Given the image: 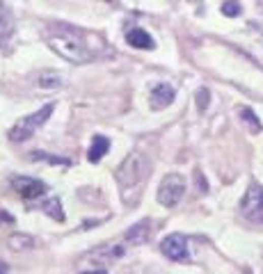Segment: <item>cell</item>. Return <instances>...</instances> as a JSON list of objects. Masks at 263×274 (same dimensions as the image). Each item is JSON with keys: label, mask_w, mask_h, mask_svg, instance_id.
<instances>
[{"label": "cell", "mask_w": 263, "mask_h": 274, "mask_svg": "<svg viewBox=\"0 0 263 274\" xmlns=\"http://www.w3.org/2000/svg\"><path fill=\"white\" fill-rule=\"evenodd\" d=\"M194 185L199 187V192H202V194H204V192H208V183H206V176H204V174L199 172V169H197V172H194Z\"/></svg>", "instance_id": "obj_21"}, {"label": "cell", "mask_w": 263, "mask_h": 274, "mask_svg": "<svg viewBox=\"0 0 263 274\" xmlns=\"http://www.w3.org/2000/svg\"><path fill=\"white\" fill-rule=\"evenodd\" d=\"M0 222H10V224H14V217H12V215H7L5 210H0Z\"/></svg>", "instance_id": "obj_22"}, {"label": "cell", "mask_w": 263, "mask_h": 274, "mask_svg": "<svg viewBox=\"0 0 263 274\" xmlns=\"http://www.w3.org/2000/svg\"><path fill=\"white\" fill-rule=\"evenodd\" d=\"M83 274H108L106 269H96V272H83Z\"/></svg>", "instance_id": "obj_24"}, {"label": "cell", "mask_w": 263, "mask_h": 274, "mask_svg": "<svg viewBox=\"0 0 263 274\" xmlns=\"http://www.w3.org/2000/svg\"><path fill=\"white\" fill-rule=\"evenodd\" d=\"M108 151H110V140H108L106 135H94L92 146H89V151H87V160L89 162H98Z\"/></svg>", "instance_id": "obj_12"}, {"label": "cell", "mask_w": 263, "mask_h": 274, "mask_svg": "<svg viewBox=\"0 0 263 274\" xmlns=\"http://www.w3.org/2000/svg\"><path fill=\"white\" fill-rule=\"evenodd\" d=\"M160 251L167 256L170 260H179V263H183V260H188V240H185V235H181V233H172V235H167L165 240L160 242Z\"/></svg>", "instance_id": "obj_6"}, {"label": "cell", "mask_w": 263, "mask_h": 274, "mask_svg": "<svg viewBox=\"0 0 263 274\" xmlns=\"http://www.w3.org/2000/svg\"><path fill=\"white\" fill-rule=\"evenodd\" d=\"M44 213H46L48 217H53L55 222H64V213H62L60 196H53L51 201H46V203H44Z\"/></svg>", "instance_id": "obj_16"}, {"label": "cell", "mask_w": 263, "mask_h": 274, "mask_svg": "<svg viewBox=\"0 0 263 274\" xmlns=\"http://www.w3.org/2000/svg\"><path fill=\"white\" fill-rule=\"evenodd\" d=\"M126 254V247L124 245H108V247H101L96 249L94 254H89V258H98V265H106L110 260H117Z\"/></svg>", "instance_id": "obj_11"}, {"label": "cell", "mask_w": 263, "mask_h": 274, "mask_svg": "<svg viewBox=\"0 0 263 274\" xmlns=\"http://www.w3.org/2000/svg\"><path fill=\"white\" fill-rule=\"evenodd\" d=\"M7 245L14 251H25V249H30V247H35V237L25 235V233H12V235L7 237Z\"/></svg>", "instance_id": "obj_14"}, {"label": "cell", "mask_w": 263, "mask_h": 274, "mask_svg": "<svg viewBox=\"0 0 263 274\" xmlns=\"http://www.w3.org/2000/svg\"><path fill=\"white\" fill-rule=\"evenodd\" d=\"M194 100H197V110H199V112H206L208 103H211V91H208L206 87H199L197 94H194Z\"/></svg>", "instance_id": "obj_19"}, {"label": "cell", "mask_w": 263, "mask_h": 274, "mask_svg": "<svg viewBox=\"0 0 263 274\" xmlns=\"http://www.w3.org/2000/svg\"><path fill=\"white\" fill-rule=\"evenodd\" d=\"M149 172H151V162H149V158L144 153H130L119 164V169H117V185L121 190L124 203H130V192L138 199V192L135 190L144 187V183L149 178Z\"/></svg>", "instance_id": "obj_1"}, {"label": "cell", "mask_w": 263, "mask_h": 274, "mask_svg": "<svg viewBox=\"0 0 263 274\" xmlns=\"http://www.w3.org/2000/svg\"><path fill=\"white\" fill-rule=\"evenodd\" d=\"M126 41H128V46H133V48H144V50H153V48H156L153 37L149 35L147 30H142V27H133V30H128Z\"/></svg>", "instance_id": "obj_10"}, {"label": "cell", "mask_w": 263, "mask_h": 274, "mask_svg": "<svg viewBox=\"0 0 263 274\" xmlns=\"http://www.w3.org/2000/svg\"><path fill=\"white\" fill-rule=\"evenodd\" d=\"M37 85L42 87V89H60V87L64 85V78L55 71H44L37 76Z\"/></svg>", "instance_id": "obj_13"}, {"label": "cell", "mask_w": 263, "mask_h": 274, "mask_svg": "<svg viewBox=\"0 0 263 274\" xmlns=\"http://www.w3.org/2000/svg\"><path fill=\"white\" fill-rule=\"evenodd\" d=\"M240 213L249 222H256V224L263 222V185L252 183L247 187L243 201H240Z\"/></svg>", "instance_id": "obj_5"}, {"label": "cell", "mask_w": 263, "mask_h": 274, "mask_svg": "<svg viewBox=\"0 0 263 274\" xmlns=\"http://www.w3.org/2000/svg\"><path fill=\"white\" fill-rule=\"evenodd\" d=\"M220 12L224 14V16H240L243 7H240V3H222L220 5Z\"/></svg>", "instance_id": "obj_20"}, {"label": "cell", "mask_w": 263, "mask_h": 274, "mask_svg": "<svg viewBox=\"0 0 263 274\" xmlns=\"http://www.w3.org/2000/svg\"><path fill=\"white\" fill-rule=\"evenodd\" d=\"M7 269H10V265L5 260H0V274H7Z\"/></svg>", "instance_id": "obj_23"}, {"label": "cell", "mask_w": 263, "mask_h": 274, "mask_svg": "<svg viewBox=\"0 0 263 274\" xmlns=\"http://www.w3.org/2000/svg\"><path fill=\"white\" fill-rule=\"evenodd\" d=\"M12 35H14V21H12L10 12H3L0 14V48L10 41Z\"/></svg>", "instance_id": "obj_15"}, {"label": "cell", "mask_w": 263, "mask_h": 274, "mask_svg": "<svg viewBox=\"0 0 263 274\" xmlns=\"http://www.w3.org/2000/svg\"><path fill=\"white\" fill-rule=\"evenodd\" d=\"M174 87L167 85V82H160V85H156L151 89V94H149V103H151V110H165L167 105H172V100H174Z\"/></svg>", "instance_id": "obj_9"}, {"label": "cell", "mask_w": 263, "mask_h": 274, "mask_svg": "<svg viewBox=\"0 0 263 274\" xmlns=\"http://www.w3.org/2000/svg\"><path fill=\"white\" fill-rule=\"evenodd\" d=\"M30 160H44V162H48V164H71L69 158L51 155V153H44V151H32V153H30Z\"/></svg>", "instance_id": "obj_17"}, {"label": "cell", "mask_w": 263, "mask_h": 274, "mask_svg": "<svg viewBox=\"0 0 263 274\" xmlns=\"http://www.w3.org/2000/svg\"><path fill=\"white\" fill-rule=\"evenodd\" d=\"M183 194H185V178L181 176V174L172 172L160 181L156 199H158V203L165 206V208H174V206L183 199Z\"/></svg>", "instance_id": "obj_4"}, {"label": "cell", "mask_w": 263, "mask_h": 274, "mask_svg": "<svg viewBox=\"0 0 263 274\" xmlns=\"http://www.w3.org/2000/svg\"><path fill=\"white\" fill-rule=\"evenodd\" d=\"M240 117H243V121L247 123L249 128H252V132H261V130H263V126H261V121H258V117L254 114V110L240 108Z\"/></svg>", "instance_id": "obj_18"}, {"label": "cell", "mask_w": 263, "mask_h": 274, "mask_svg": "<svg viewBox=\"0 0 263 274\" xmlns=\"http://www.w3.org/2000/svg\"><path fill=\"white\" fill-rule=\"evenodd\" d=\"M149 237H151V219L135 222L133 226H130L128 231L124 233V242H126V245H133V247L149 242Z\"/></svg>", "instance_id": "obj_8"}, {"label": "cell", "mask_w": 263, "mask_h": 274, "mask_svg": "<svg viewBox=\"0 0 263 274\" xmlns=\"http://www.w3.org/2000/svg\"><path fill=\"white\" fill-rule=\"evenodd\" d=\"M12 187L19 196L23 199H39V196L46 192V185H44L39 178H28V176H12Z\"/></svg>", "instance_id": "obj_7"}, {"label": "cell", "mask_w": 263, "mask_h": 274, "mask_svg": "<svg viewBox=\"0 0 263 274\" xmlns=\"http://www.w3.org/2000/svg\"><path fill=\"white\" fill-rule=\"evenodd\" d=\"M55 112V103H46L44 108H39L37 112H32V114H25V117H21L19 121L14 123V126L10 128V132H7V137H10L12 142H25L28 137H32L35 135V130L37 128H42L44 123L51 119V114Z\"/></svg>", "instance_id": "obj_3"}, {"label": "cell", "mask_w": 263, "mask_h": 274, "mask_svg": "<svg viewBox=\"0 0 263 274\" xmlns=\"http://www.w3.org/2000/svg\"><path fill=\"white\" fill-rule=\"evenodd\" d=\"M48 46H51V50H55L62 59H67V62H71V64H87L94 59V50L89 48L87 44H83L80 39L69 37V35L51 37V39H48Z\"/></svg>", "instance_id": "obj_2"}]
</instances>
